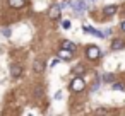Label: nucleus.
I'll return each mask as SVG.
<instances>
[{
    "label": "nucleus",
    "instance_id": "obj_1",
    "mask_svg": "<svg viewBox=\"0 0 125 116\" xmlns=\"http://www.w3.org/2000/svg\"><path fill=\"white\" fill-rule=\"evenodd\" d=\"M84 87H86V84H84V79H81V77H75L70 82V89L74 92H81V90H84Z\"/></svg>",
    "mask_w": 125,
    "mask_h": 116
},
{
    "label": "nucleus",
    "instance_id": "obj_2",
    "mask_svg": "<svg viewBox=\"0 0 125 116\" xmlns=\"http://www.w3.org/2000/svg\"><path fill=\"white\" fill-rule=\"evenodd\" d=\"M86 56H87L89 60H98V58L101 56V50H99L98 46H89L87 51H86Z\"/></svg>",
    "mask_w": 125,
    "mask_h": 116
},
{
    "label": "nucleus",
    "instance_id": "obj_3",
    "mask_svg": "<svg viewBox=\"0 0 125 116\" xmlns=\"http://www.w3.org/2000/svg\"><path fill=\"white\" fill-rule=\"evenodd\" d=\"M69 5H70V7H74L77 12H82V10H86V4L82 2V0H72V2H69Z\"/></svg>",
    "mask_w": 125,
    "mask_h": 116
},
{
    "label": "nucleus",
    "instance_id": "obj_4",
    "mask_svg": "<svg viewBox=\"0 0 125 116\" xmlns=\"http://www.w3.org/2000/svg\"><path fill=\"white\" fill-rule=\"evenodd\" d=\"M48 17L50 19H58L60 17V5H52L48 10Z\"/></svg>",
    "mask_w": 125,
    "mask_h": 116
},
{
    "label": "nucleus",
    "instance_id": "obj_5",
    "mask_svg": "<svg viewBox=\"0 0 125 116\" xmlns=\"http://www.w3.org/2000/svg\"><path fill=\"white\" fill-rule=\"evenodd\" d=\"M74 56V51H70V50H67V48H62L60 51H58V58L60 60H70Z\"/></svg>",
    "mask_w": 125,
    "mask_h": 116
},
{
    "label": "nucleus",
    "instance_id": "obj_6",
    "mask_svg": "<svg viewBox=\"0 0 125 116\" xmlns=\"http://www.w3.org/2000/svg\"><path fill=\"white\" fill-rule=\"evenodd\" d=\"M45 68H46V65H45V62H41V60H36V62L33 63V70H34L36 73L45 72Z\"/></svg>",
    "mask_w": 125,
    "mask_h": 116
},
{
    "label": "nucleus",
    "instance_id": "obj_7",
    "mask_svg": "<svg viewBox=\"0 0 125 116\" xmlns=\"http://www.w3.org/2000/svg\"><path fill=\"white\" fill-rule=\"evenodd\" d=\"M21 73H22V68H21L19 65H10V75H12L14 79H17Z\"/></svg>",
    "mask_w": 125,
    "mask_h": 116
},
{
    "label": "nucleus",
    "instance_id": "obj_8",
    "mask_svg": "<svg viewBox=\"0 0 125 116\" xmlns=\"http://www.w3.org/2000/svg\"><path fill=\"white\" fill-rule=\"evenodd\" d=\"M9 5L14 7V9H21L26 5V0H9Z\"/></svg>",
    "mask_w": 125,
    "mask_h": 116
},
{
    "label": "nucleus",
    "instance_id": "obj_9",
    "mask_svg": "<svg viewBox=\"0 0 125 116\" xmlns=\"http://www.w3.org/2000/svg\"><path fill=\"white\" fill-rule=\"evenodd\" d=\"M125 46V41L123 39H113L111 41V50H122Z\"/></svg>",
    "mask_w": 125,
    "mask_h": 116
},
{
    "label": "nucleus",
    "instance_id": "obj_10",
    "mask_svg": "<svg viewBox=\"0 0 125 116\" xmlns=\"http://www.w3.org/2000/svg\"><path fill=\"white\" fill-rule=\"evenodd\" d=\"M86 72V67L82 65V63H79V65H75L74 68H72V73L74 75H81V73H84Z\"/></svg>",
    "mask_w": 125,
    "mask_h": 116
},
{
    "label": "nucleus",
    "instance_id": "obj_11",
    "mask_svg": "<svg viewBox=\"0 0 125 116\" xmlns=\"http://www.w3.org/2000/svg\"><path fill=\"white\" fill-rule=\"evenodd\" d=\"M115 10H116V7H115V5H108V7H104L103 14L108 17V16H113V14H115Z\"/></svg>",
    "mask_w": 125,
    "mask_h": 116
},
{
    "label": "nucleus",
    "instance_id": "obj_12",
    "mask_svg": "<svg viewBox=\"0 0 125 116\" xmlns=\"http://www.w3.org/2000/svg\"><path fill=\"white\" fill-rule=\"evenodd\" d=\"M62 48H67V50L74 51V50H75V45H74V43H70V41H63V43H62Z\"/></svg>",
    "mask_w": 125,
    "mask_h": 116
},
{
    "label": "nucleus",
    "instance_id": "obj_13",
    "mask_svg": "<svg viewBox=\"0 0 125 116\" xmlns=\"http://www.w3.org/2000/svg\"><path fill=\"white\" fill-rule=\"evenodd\" d=\"M103 80H104V82H113L115 77H113L111 73H104V75H103Z\"/></svg>",
    "mask_w": 125,
    "mask_h": 116
},
{
    "label": "nucleus",
    "instance_id": "obj_14",
    "mask_svg": "<svg viewBox=\"0 0 125 116\" xmlns=\"http://www.w3.org/2000/svg\"><path fill=\"white\" fill-rule=\"evenodd\" d=\"M113 89L115 90H122V89H125V85L123 84H113Z\"/></svg>",
    "mask_w": 125,
    "mask_h": 116
},
{
    "label": "nucleus",
    "instance_id": "obj_15",
    "mask_svg": "<svg viewBox=\"0 0 125 116\" xmlns=\"http://www.w3.org/2000/svg\"><path fill=\"white\" fill-rule=\"evenodd\" d=\"M62 27H63V29H69V27H70V21H63V22H62Z\"/></svg>",
    "mask_w": 125,
    "mask_h": 116
},
{
    "label": "nucleus",
    "instance_id": "obj_16",
    "mask_svg": "<svg viewBox=\"0 0 125 116\" xmlns=\"http://www.w3.org/2000/svg\"><path fill=\"white\" fill-rule=\"evenodd\" d=\"M108 111H104V109H98V111H94V114H106Z\"/></svg>",
    "mask_w": 125,
    "mask_h": 116
},
{
    "label": "nucleus",
    "instance_id": "obj_17",
    "mask_svg": "<svg viewBox=\"0 0 125 116\" xmlns=\"http://www.w3.org/2000/svg\"><path fill=\"white\" fill-rule=\"evenodd\" d=\"M2 33H4V36H10V29H7V27H5Z\"/></svg>",
    "mask_w": 125,
    "mask_h": 116
},
{
    "label": "nucleus",
    "instance_id": "obj_18",
    "mask_svg": "<svg viewBox=\"0 0 125 116\" xmlns=\"http://www.w3.org/2000/svg\"><path fill=\"white\" fill-rule=\"evenodd\" d=\"M60 63V58H55L53 62H52V67H55V65H58Z\"/></svg>",
    "mask_w": 125,
    "mask_h": 116
},
{
    "label": "nucleus",
    "instance_id": "obj_19",
    "mask_svg": "<svg viewBox=\"0 0 125 116\" xmlns=\"http://www.w3.org/2000/svg\"><path fill=\"white\" fill-rule=\"evenodd\" d=\"M55 99H62V92H57L55 94Z\"/></svg>",
    "mask_w": 125,
    "mask_h": 116
},
{
    "label": "nucleus",
    "instance_id": "obj_20",
    "mask_svg": "<svg viewBox=\"0 0 125 116\" xmlns=\"http://www.w3.org/2000/svg\"><path fill=\"white\" fill-rule=\"evenodd\" d=\"M120 27H122V31H125V21L122 22V26H120Z\"/></svg>",
    "mask_w": 125,
    "mask_h": 116
}]
</instances>
